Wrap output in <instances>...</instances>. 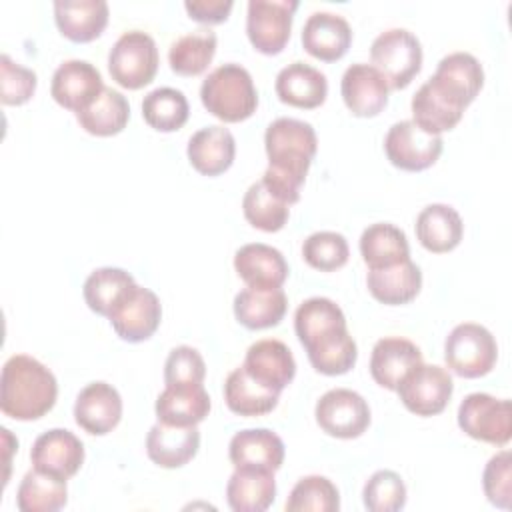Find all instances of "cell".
Instances as JSON below:
<instances>
[{
	"label": "cell",
	"mask_w": 512,
	"mask_h": 512,
	"mask_svg": "<svg viewBox=\"0 0 512 512\" xmlns=\"http://www.w3.org/2000/svg\"><path fill=\"white\" fill-rule=\"evenodd\" d=\"M362 500L370 512H398L406 504L404 480L392 470H378L364 484Z\"/></svg>",
	"instance_id": "45"
},
{
	"label": "cell",
	"mask_w": 512,
	"mask_h": 512,
	"mask_svg": "<svg viewBox=\"0 0 512 512\" xmlns=\"http://www.w3.org/2000/svg\"><path fill=\"white\" fill-rule=\"evenodd\" d=\"M306 354L314 370L326 376H338V374H346L356 364L358 348L348 328H344L336 334H330L306 346Z\"/></svg>",
	"instance_id": "42"
},
{
	"label": "cell",
	"mask_w": 512,
	"mask_h": 512,
	"mask_svg": "<svg viewBox=\"0 0 512 512\" xmlns=\"http://www.w3.org/2000/svg\"><path fill=\"white\" fill-rule=\"evenodd\" d=\"M130 118L128 100L114 88L104 86L98 98L76 114L80 126L94 136H112L124 130Z\"/></svg>",
	"instance_id": "36"
},
{
	"label": "cell",
	"mask_w": 512,
	"mask_h": 512,
	"mask_svg": "<svg viewBox=\"0 0 512 512\" xmlns=\"http://www.w3.org/2000/svg\"><path fill=\"white\" fill-rule=\"evenodd\" d=\"M298 0H250L246 34L262 54H278L288 44Z\"/></svg>",
	"instance_id": "10"
},
{
	"label": "cell",
	"mask_w": 512,
	"mask_h": 512,
	"mask_svg": "<svg viewBox=\"0 0 512 512\" xmlns=\"http://www.w3.org/2000/svg\"><path fill=\"white\" fill-rule=\"evenodd\" d=\"M458 426L476 440L504 446L512 434L510 402L486 392H472L458 406Z\"/></svg>",
	"instance_id": "7"
},
{
	"label": "cell",
	"mask_w": 512,
	"mask_h": 512,
	"mask_svg": "<svg viewBox=\"0 0 512 512\" xmlns=\"http://www.w3.org/2000/svg\"><path fill=\"white\" fill-rule=\"evenodd\" d=\"M238 276L252 288H280L288 278V264L282 252L274 246L254 242L244 244L234 254Z\"/></svg>",
	"instance_id": "21"
},
{
	"label": "cell",
	"mask_w": 512,
	"mask_h": 512,
	"mask_svg": "<svg viewBox=\"0 0 512 512\" xmlns=\"http://www.w3.org/2000/svg\"><path fill=\"white\" fill-rule=\"evenodd\" d=\"M32 468L60 480L72 478L84 462V444L64 428L42 432L30 450Z\"/></svg>",
	"instance_id": "12"
},
{
	"label": "cell",
	"mask_w": 512,
	"mask_h": 512,
	"mask_svg": "<svg viewBox=\"0 0 512 512\" xmlns=\"http://www.w3.org/2000/svg\"><path fill=\"white\" fill-rule=\"evenodd\" d=\"M340 92L354 116H376L388 104L390 86L372 64L356 62L344 70Z\"/></svg>",
	"instance_id": "15"
},
{
	"label": "cell",
	"mask_w": 512,
	"mask_h": 512,
	"mask_svg": "<svg viewBox=\"0 0 512 512\" xmlns=\"http://www.w3.org/2000/svg\"><path fill=\"white\" fill-rule=\"evenodd\" d=\"M366 284L370 294L382 304H406L422 288V272L420 268L408 258L394 266L374 268L366 276Z\"/></svg>",
	"instance_id": "30"
},
{
	"label": "cell",
	"mask_w": 512,
	"mask_h": 512,
	"mask_svg": "<svg viewBox=\"0 0 512 512\" xmlns=\"http://www.w3.org/2000/svg\"><path fill=\"white\" fill-rule=\"evenodd\" d=\"M158 48L154 38L142 30L124 32L108 54V70L116 84L138 90L150 84L158 72Z\"/></svg>",
	"instance_id": "5"
},
{
	"label": "cell",
	"mask_w": 512,
	"mask_h": 512,
	"mask_svg": "<svg viewBox=\"0 0 512 512\" xmlns=\"http://www.w3.org/2000/svg\"><path fill=\"white\" fill-rule=\"evenodd\" d=\"M160 318L162 306L158 296L152 290L136 284L128 298L110 314V324L122 340L142 342L156 332Z\"/></svg>",
	"instance_id": "16"
},
{
	"label": "cell",
	"mask_w": 512,
	"mask_h": 512,
	"mask_svg": "<svg viewBox=\"0 0 512 512\" xmlns=\"http://www.w3.org/2000/svg\"><path fill=\"white\" fill-rule=\"evenodd\" d=\"M274 88L284 104L310 110L324 104L328 94V80L324 72L298 60L278 72Z\"/></svg>",
	"instance_id": "25"
},
{
	"label": "cell",
	"mask_w": 512,
	"mask_h": 512,
	"mask_svg": "<svg viewBox=\"0 0 512 512\" xmlns=\"http://www.w3.org/2000/svg\"><path fill=\"white\" fill-rule=\"evenodd\" d=\"M158 422L172 426H196L210 412V396L202 384L166 386L156 398Z\"/></svg>",
	"instance_id": "26"
},
{
	"label": "cell",
	"mask_w": 512,
	"mask_h": 512,
	"mask_svg": "<svg viewBox=\"0 0 512 512\" xmlns=\"http://www.w3.org/2000/svg\"><path fill=\"white\" fill-rule=\"evenodd\" d=\"M232 0H186L184 8L192 20L202 24L224 22L232 10Z\"/></svg>",
	"instance_id": "49"
},
{
	"label": "cell",
	"mask_w": 512,
	"mask_h": 512,
	"mask_svg": "<svg viewBox=\"0 0 512 512\" xmlns=\"http://www.w3.org/2000/svg\"><path fill=\"white\" fill-rule=\"evenodd\" d=\"M410 106L414 116L412 120L430 134H442L446 130H452L464 114L462 108H458L444 94H440L428 80L416 90Z\"/></svg>",
	"instance_id": "38"
},
{
	"label": "cell",
	"mask_w": 512,
	"mask_h": 512,
	"mask_svg": "<svg viewBox=\"0 0 512 512\" xmlns=\"http://www.w3.org/2000/svg\"><path fill=\"white\" fill-rule=\"evenodd\" d=\"M348 256L350 248L340 232L320 230L310 234L302 244V258L306 260V264L322 272H332L344 266L348 262Z\"/></svg>",
	"instance_id": "44"
},
{
	"label": "cell",
	"mask_w": 512,
	"mask_h": 512,
	"mask_svg": "<svg viewBox=\"0 0 512 512\" xmlns=\"http://www.w3.org/2000/svg\"><path fill=\"white\" fill-rule=\"evenodd\" d=\"M190 106L186 96L170 86L150 90L142 100V116L158 132H174L188 120Z\"/></svg>",
	"instance_id": "40"
},
{
	"label": "cell",
	"mask_w": 512,
	"mask_h": 512,
	"mask_svg": "<svg viewBox=\"0 0 512 512\" xmlns=\"http://www.w3.org/2000/svg\"><path fill=\"white\" fill-rule=\"evenodd\" d=\"M36 90V72L16 64L8 54L0 56V100L8 106L24 104Z\"/></svg>",
	"instance_id": "46"
},
{
	"label": "cell",
	"mask_w": 512,
	"mask_h": 512,
	"mask_svg": "<svg viewBox=\"0 0 512 512\" xmlns=\"http://www.w3.org/2000/svg\"><path fill=\"white\" fill-rule=\"evenodd\" d=\"M216 34L210 28H198L176 38L168 50L170 68L180 76L202 74L216 54Z\"/></svg>",
	"instance_id": "37"
},
{
	"label": "cell",
	"mask_w": 512,
	"mask_h": 512,
	"mask_svg": "<svg viewBox=\"0 0 512 512\" xmlns=\"http://www.w3.org/2000/svg\"><path fill=\"white\" fill-rule=\"evenodd\" d=\"M102 90V74L88 60H66L52 74V98L76 114L90 106Z\"/></svg>",
	"instance_id": "14"
},
{
	"label": "cell",
	"mask_w": 512,
	"mask_h": 512,
	"mask_svg": "<svg viewBox=\"0 0 512 512\" xmlns=\"http://www.w3.org/2000/svg\"><path fill=\"white\" fill-rule=\"evenodd\" d=\"M206 376V364L200 352L192 346H176L170 350L164 362V382L174 384H202Z\"/></svg>",
	"instance_id": "48"
},
{
	"label": "cell",
	"mask_w": 512,
	"mask_h": 512,
	"mask_svg": "<svg viewBox=\"0 0 512 512\" xmlns=\"http://www.w3.org/2000/svg\"><path fill=\"white\" fill-rule=\"evenodd\" d=\"M200 448L196 426H172L158 422L146 436L148 458L162 468H180L188 464Z\"/></svg>",
	"instance_id": "22"
},
{
	"label": "cell",
	"mask_w": 512,
	"mask_h": 512,
	"mask_svg": "<svg viewBox=\"0 0 512 512\" xmlns=\"http://www.w3.org/2000/svg\"><path fill=\"white\" fill-rule=\"evenodd\" d=\"M444 142L440 134H430L414 120H400L392 124L384 138V152L388 160L408 172H418L432 166L442 154Z\"/></svg>",
	"instance_id": "8"
},
{
	"label": "cell",
	"mask_w": 512,
	"mask_h": 512,
	"mask_svg": "<svg viewBox=\"0 0 512 512\" xmlns=\"http://www.w3.org/2000/svg\"><path fill=\"white\" fill-rule=\"evenodd\" d=\"M264 148L268 168L260 180L286 204H296L318 150L316 130L304 120L276 118L264 132Z\"/></svg>",
	"instance_id": "1"
},
{
	"label": "cell",
	"mask_w": 512,
	"mask_h": 512,
	"mask_svg": "<svg viewBox=\"0 0 512 512\" xmlns=\"http://www.w3.org/2000/svg\"><path fill=\"white\" fill-rule=\"evenodd\" d=\"M462 234V218L448 204H428L416 216V236L420 244L434 254L454 250L460 244Z\"/></svg>",
	"instance_id": "28"
},
{
	"label": "cell",
	"mask_w": 512,
	"mask_h": 512,
	"mask_svg": "<svg viewBox=\"0 0 512 512\" xmlns=\"http://www.w3.org/2000/svg\"><path fill=\"white\" fill-rule=\"evenodd\" d=\"M276 498L274 472L236 468L226 484V500L234 512H264Z\"/></svg>",
	"instance_id": "31"
},
{
	"label": "cell",
	"mask_w": 512,
	"mask_h": 512,
	"mask_svg": "<svg viewBox=\"0 0 512 512\" xmlns=\"http://www.w3.org/2000/svg\"><path fill=\"white\" fill-rule=\"evenodd\" d=\"M58 382L50 368L28 354L10 356L0 374V410L14 420H38L52 410Z\"/></svg>",
	"instance_id": "2"
},
{
	"label": "cell",
	"mask_w": 512,
	"mask_h": 512,
	"mask_svg": "<svg viewBox=\"0 0 512 512\" xmlns=\"http://www.w3.org/2000/svg\"><path fill=\"white\" fill-rule=\"evenodd\" d=\"M346 326V316L342 308L324 296H314L304 300L294 314V330L302 346H310L330 334H336Z\"/></svg>",
	"instance_id": "32"
},
{
	"label": "cell",
	"mask_w": 512,
	"mask_h": 512,
	"mask_svg": "<svg viewBox=\"0 0 512 512\" xmlns=\"http://www.w3.org/2000/svg\"><path fill=\"white\" fill-rule=\"evenodd\" d=\"M122 418V398L108 382H90L74 402V420L88 434L102 436L118 426Z\"/></svg>",
	"instance_id": "17"
},
{
	"label": "cell",
	"mask_w": 512,
	"mask_h": 512,
	"mask_svg": "<svg viewBox=\"0 0 512 512\" xmlns=\"http://www.w3.org/2000/svg\"><path fill=\"white\" fill-rule=\"evenodd\" d=\"M428 82L458 108L466 110L484 84V70L470 52H452L438 62Z\"/></svg>",
	"instance_id": "13"
},
{
	"label": "cell",
	"mask_w": 512,
	"mask_h": 512,
	"mask_svg": "<svg viewBox=\"0 0 512 512\" xmlns=\"http://www.w3.org/2000/svg\"><path fill=\"white\" fill-rule=\"evenodd\" d=\"M352 44V28L348 20L334 12H312L302 28L304 50L324 62L342 58Z\"/></svg>",
	"instance_id": "19"
},
{
	"label": "cell",
	"mask_w": 512,
	"mask_h": 512,
	"mask_svg": "<svg viewBox=\"0 0 512 512\" xmlns=\"http://www.w3.org/2000/svg\"><path fill=\"white\" fill-rule=\"evenodd\" d=\"M288 308V298L282 288H252L246 286L234 296V316L236 320L250 328L262 330L280 324Z\"/></svg>",
	"instance_id": "29"
},
{
	"label": "cell",
	"mask_w": 512,
	"mask_h": 512,
	"mask_svg": "<svg viewBox=\"0 0 512 512\" xmlns=\"http://www.w3.org/2000/svg\"><path fill=\"white\" fill-rule=\"evenodd\" d=\"M280 392L254 380L244 366L234 368L224 382L226 406L240 416H262L276 408Z\"/></svg>",
	"instance_id": "33"
},
{
	"label": "cell",
	"mask_w": 512,
	"mask_h": 512,
	"mask_svg": "<svg viewBox=\"0 0 512 512\" xmlns=\"http://www.w3.org/2000/svg\"><path fill=\"white\" fill-rule=\"evenodd\" d=\"M360 254L368 268L374 270L408 260L410 246L404 230L390 222H376L362 232Z\"/></svg>",
	"instance_id": "34"
},
{
	"label": "cell",
	"mask_w": 512,
	"mask_h": 512,
	"mask_svg": "<svg viewBox=\"0 0 512 512\" xmlns=\"http://www.w3.org/2000/svg\"><path fill=\"white\" fill-rule=\"evenodd\" d=\"M284 442L268 428H248L232 436L228 456L234 468L276 472L284 462Z\"/></svg>",
	"instance_id": "20"
},
{
	"label": "cell",
	"mask_w": 512,
	"mask_h": 512,
	"mask_svg": "<svg viewBox=\"0 0 512 512\" xmlns=\"http://www.w3.org/2000/svg\"><path fill=\"white\" fill-rule=\"evenodd\" d=\"M422 362L420 348L400 336L380 338L370 356V374L372 378L388 390H396L400 380Z\"/></svg>",
	"instance_id": "23"
},
{
	"label": "cell",
	"mask_w": 512,
	"mask_h": 512,
	"mask_svg": "<svg viewBox=\"0 0 512 512\" xmlns=\"http://www.w3.org/2000/svg\"><path fill=\"white\" fill-rule=\"evenodd\" d=\"M318 426L336 438H358L370 424L368 402L350 388H332L316 402Z\"/></svg>",
	"instance_id": "11"
},
{
	"label": "cell",
	"mask_w": 512,
	"mask_h": 512,
	"mask_svg": "<svg viewBox=\"0 0 512 512\" xmlns=\"http://www.w3.org/2000/svg\"><path fill=\"white\" fill-rule=\"evenodd\" d=\"M242 366L254 380L276 392H282L296 374V360L290 348L276 338L250 344Z\"/></svg>",
	"instance_id": "18"
},
{
	"label": "cell",
	"mask_w": 512,
	"mask_h": 512,
	"mask_svg": "<svg viewBox=\"0 0 512 512\" xmlns=\"http://www.w3.org/2000/svg\"><path fill=\"white\" fill-rule=\"evenodd\" d=\"M186 154L200 174L218 176L232 166L236 140L224 126H204L190 136Z\"/></svg>",
	"instance_id": "24"
},
{
	"label": "cell",
	"mask_w": 512,
	"mask_h": 512,
	"mask_svg": "<svg viewBox=\"0 0 512 512\" xmlns=\"http://www.w3.org/2000/svg\"><path fill=\"white\" fill-rule=\"evenodd\" d=\"M370 58L388 86L400 90L406 88L422 68V44L416 34L406 28H388L372 40Z\"/></svg>",
	"instance_id": "4"
},
{
	"label": "cell",
	"mask_w": 512,
	"mask_h": 512,
	"mask_svg": "<svg viewBox=\"0 0 512 512\" xmlns=\"http://www.w3.org/2000/svg\"><path fill=\"white\" fill-rule=\"evenodd\" d=\"M454 390L452 376L438 364L420 362L398 384L402 404L416 416L440 414Z\"/></svg>",
	"instance_id": "9"
},
{
	"label": "cell",
	"mask_w": 512,
	"mask_h": 512,
	"mask_svg": "<svg viewBox=\"0 0 512 512\" xmlns=\"http://www.w3.org/2000/svg\"><path fill=\"white\" fill-rule=\"evenodd\" d=\"M338 508H340L338 488L330 478L320 474L300 478L286 500L288 512H306V510L336 512Z\"/></svg>",
	"instance_id": "43"
},
{
	"label": "cell",
	"mask_w": 512,
	"mask_h": 512,
	"mask_svg": "<svg viewBox=\"0 0 512 512\" xmlns=\"http://www.w3.org/2000/svg\"><path fill=\"white\" fill-rule=\"evenodd\" d=\"M136 282L122 268H96L84 282V300L96 314L108 316L128 298Z\"/></svg>",
	"instance_id": "35"
},
{
	"label": "cell",
	"mask_w": 512,
	"mask_h": 512,
	"mask_svg": "<svg viewBox=\"0 0 512 512\" xmlns=\"http://www.w3.org/2000/svg\"><path fill=\"white\" fill-rule=\"evenodd\" d=\"M448 368L462 378H480L488 374L498 358V346L488 328L476 322H464L452 328L444 342Z\"/></svg>",
	"instance_id": "6"
},
{
	"label": "cell",
	"mask_w": 512,
	"mask_h": 512,
	"mask_svg": "<svg viewBox=\"0 0 512 512\" xmlns=\"http://www.w3.org/2000/svg\"><path fill=\"white\" fill-rule=\"evenodd\" d=\"M54 18L58 30L72 42H90L108 24V4L104 0H56Z\"/></svg>",
	"instance_id": "27"
},
{
	"label": "cell",
	"mask_w": 512,
	"mask_h": 512,
	"mask_svg": "<svg viewBox=\"0 0 512 512\" xmlns=\"http://www.w3.org/2000/svg\"><path fill=\"white\" fill-rule=\"evenodd\" d=\"M68 502L66 480L30 470L24 474L18 492L16 506L20 512H56Z\"/></svg>",
	"instance_id": "39"
},
{
	"label": "cell",
	"mask_w": 512,
	"mask_h": 512,
	"mask_svg": "<svg viewBox=\"0 0 512 512\" xmlns=\"http://www.w3.org/2000/svg\"><path fill=\"white\" fill-rule=\"evenodd\" d=\"M482 486L486 498L498 506L508 510L512 506V456L508 450L494 454L482 474Z\"/></svg>",
	"instance_id": "47"
},
{
	"label": "cell",
	"mask_w": 512,
	"mask_h": 512,
	"mask_svg": "<svg viewBox=\"0 0 512 512\" xmlns=\"http://www.w3.org/2000/svg\"><path fill=\"white\" fill-rule=\"evenodd\" d=\"M242 210L246 220L264 232L282 230L290 216V204L276 196L262 180L248 186L242 198Z\"/></svg>",
	"instance_id": "41"
},
{
	"label": "cell",
	"mask_w": 512,
	"mask_h": 512,
	"mask_svg": "<svg viewBox=\"0 0 512 512\" xmlns=\"http://www.w3.org/2000/svg\"><path fill=\"white\" fill-rule=\"evenodd\" d=\"M200 100L212 116L224 122H242L250 118L258 106V94L250 72L234 62L214 68L204 78Z\"/></svg>",
	"instance_id": "3"
}]
</instances>
